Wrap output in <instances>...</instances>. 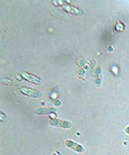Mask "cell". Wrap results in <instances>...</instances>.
<instances>
[{
  "label": "cell",
  "instance_id": "obj_1",
  "mask_svg": "<svg viewBox=\"0 0 129 155\" xmlns=\"http://www.w3.org/2000/svg\"><path fill=\"white\" fill-rule=\"evenodd\" d=\"M65 145L68 148L78 153H84L85 151V148L81 144L77 143L72 140H70V139L66 140L65 141Z\"/></svg>",
  "mask_w": 129,
  "mask_h": 155
},
{
  "label": "cell",
  "instance_id": "obj_2",
  "mask_svg": "<svg viewBox=\"0 0 129 155\" xmlns=\"http://www.w3.org/2000/svg\"><path fill=\"white\" fill-rule=\"evenodd\" d=\"M52 124L53 125H55L56 127H64V128H70L71 127V124L70 122H69L67 120H60L58 119H53Z\"/></svg>",
  "mask_w": 129,
  "mask_h": 155
},
{
  "label": "cell",
  "instance_id": "obj_3",
  "mask_svg": "<svg viewBox=\"0 0 129 155\" xmlns=\"http://www.w3.org/2000/svg\"><path fill=\"white\" fill-rule=\"evenodd\" d=\"M21 90L22 93L28 96H35L36 97H39L41 96V94L39 93V91L31 88H21Z\"/></svg>",
  "mask_w": 129,
  "mask_h": 155
},
{
  "label": "cell",
  "instance_id": "obj_4",
  "mask_svg": "<svg viewBox=\"0 0 129 155\" xmlns=\"http://www.w3.org/2000/svg\"><path fill=\"white\" fill-rule=\"evenodd\" d=\"M22 76L24 78H25L26 80L35 84H39L41 82V79L38 77H36L35 76L28 73H23Z\"/></svg>",
  "mask_w": 129,
  "mask_h": 155
},
{
  "label": "cell",
  "instance_id": "obj_5",
  "mask_svg": "<svg viewBox=\"0 0 129 155\" xmlns=\"http://www.w3.org/2000/svg\"><path fill=\"white\" fill-rule=\"evenodd\" d=\"M125 132L127 134H129V126H127L125 128Z\"/></svg>",
  "mask_w": 129,
  "mask_h": 155
},
{
  "label": "cell",
  "instance_id": "obj_6",
  "mask_svg": "<svg viewBox=\"0 0 129 155\" xmlns=\"http://www.w3.org/2000/svg\"><path fill=\"white\" fill-rule=\"evenodd\" d=\"M52 155H56V154H52Z\"/></svg>",
  "mask_w": 129,
  "mask_h": 155
}]
</instances>
